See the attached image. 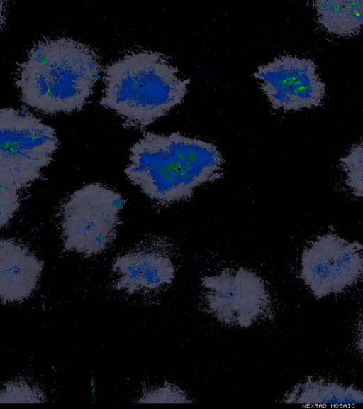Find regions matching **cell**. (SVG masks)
<instances>
[{"instance_id": "1", "label": "cell", "mask_w": 363, "mask_h": 409, "mask_svg": "<svg viewBox=\"0 0 363 409\" xmlns=\"http://www.w3.org/2000/svg\"><path fill=\"white\" fill-rule=\"evenodd\" d=\"M223 163L212 143L179 132H145L131 147L125 173L150 200L164 204L187 200L221 178Z\"/></svg>"}, {"instance_id": "2", "label": "cell", "mask_w": 363, "mask_h": 409, "mask_svg": "<svg viewBox=\"0 0 363 409\" xmlns=\"http://www.w3.org/2000/svg\"><path fill=\"white\" fill-rule=\"evenodd\" d=\"M101 63L88 45L70 38L35 43L19 65L16 84L21 99L44 114L81 109L100 77Z\"/></svg>"}, {"instance_id": "3", "label": "cell", "mask_w": 363, "mask_h": 409, "mask_svg": "<svg viewBox=\"0 0 363 409\" xmlns=\"http://www.w3.org/2000/svg\"><path fill=\"white\" fill-rule=\"evenodd\" d=\"M179 72L160 52L133 51L104 69L100 104L132 126L145 127L184 101L190 79Z\"/></svg>"}, {"instance_id": "4", "label": "cell", "mask_w": 363, "mask_h": 409, "mask_svg": "<svg viewBox=\"0 0 363 409\" xmlns=\"http://www.w3.org/2000/svg\"><path fill=\"white\" fill-rule=\"evenodd\" d=\"M0 225L6 226L20 206L19 191L40 177L52 160L59 141L55 129L30 112L0 111Z\"/></svg>"}, {"instance_id": "5", "label": "cell", "mask_w": 363, "mask_h": 409, "mask_svg": "<svg viewBox=\"0 0 363 409\" xmlns=\"http://www.w3.org/2000/svg\"><path fill=\"white\" fill-rule=\"evenodd\" d=\"M124 203L119 192L101 183L72 192L60 210L64 251L93 256L106 250L116 237Z\"/></svg>"}, {"instance_id": "6", "label": "cell", "mask_w": 363, "mask_h": 409, "mask_svg": "<svg viewBox=\"0 0 363 409\" xmlns=\"http://www.w3.org/2000/svg\"><path fill=\"white\" fill-rule=\"evenodd\" d=\"M363 278V245L333 233L318 236L303 250L301 278L314 297L337 294Z\"/></svg>"}, {"instance_id": "7", "label": "cell", "mask_w": 363, "mask_h": 409, "mask_svg": "<svg viewBox=\"0 0 363 409\" xmlns=\"http://www.w3.org/2000/svg\"><path fill=\"white\" fill-rule=\"evenodd\" d=\"M201 283L206 290L208 310L223 323L247 327L270 309L263 280L244 267L205 276Z\"/></svg>"}, {"instance_id": "8", "label": "cell", "mask_w": 363, "mask_h": 409, "mask_svg": "<svg viewBox=\"0 0 363 409\" xmlns=\"http://www.w3.org/2000/svg\"><path fill=\"white\" fill-rule=\"evenodd\" d=\"M274 109L297 111L318 107L325 95V84L315 62L291 55L262 65L253 74Z\"/></svg>"}, {"instance_id": "9", "label": "cell", "mask_w": 363, "mask_h": 409, "mask_svg": "<svg viewBox=\"0 0 363 409\" xmlns=\"http://www.w3.org/2000/svg\"><path fill=\"white\" fill-rule=\"evenodd\" d=\"M116 288L133 294L172 283L175 268L169 256L139 246L117 256L112 265Z\"/></svg>"}, {"instance_id": "10", "label": "cell", "mask_w": 363, "mask_h": 409, "mask_svg": "<svg viewBox=\"0 0 363 409\" xmlns=\"http://www.w3.org/2000/svg\"><path fill=\"white\" fill-rule=\"evenodd\" d=\"M43 262L11 239L0 242V296L2 303L21 302L35 290Z\"/></svg>"}, {"instance_id": "11", "label": "cell", "mask_w": 363, "mask_h": 409, "mask_svg": "<svg viewBox=\"0 0 363 409\" xmlns=\"http://www.w3.org/2000/svg\"><path fill=\"white\" fill-rule=\"evenodd\" d=\"M283 402L304 405L363 404V390L308 376L287 393Z\"/></svg>"}, {"instance_id": "12", "label": "cell", "mask_w": 363, "mask_h": 409, "mask_svg": "<svg viewBox=\"0 0 363 409\" xmlns=\"http://www.w3.org/2000/svg\"><path fill=\"white\" fill-rule=\"evenodd\" d=\"M318 21L329 33L351 36L363 29V0L313 2Z\"/></svg>"}, {"instance_id": "13", "label": "cell", "mask_w": 363, "mask_h": 409, "mask_svg": "<svg viewBox=\"0 0 363 409\" xmlns=\"http://www.w3.org/2000/svg\"><path fill=\"white\" fill-rule=\"evenodd\" d=\"M46 401L45 392L25 380L7 382L0 393V403H38Z\"/></svg>"}, {"instance_id": "14", "label": "cell", "mask_w": 363, "mask_h": 409, "mask_svg": "<svg viewBox=\"0 0 363 409\" xmlns=\"http://www.w3.org/2000/svg\"><path fill=\"white\" fill-rule=\"evenodd\" d=\"M345 183L352 193L363 198V143L353 146L340 159Z\"/></svg>"}, {"instance_id": "15", "label": "cell", "mask_w": 363, "mask_h": 409, "mask_svg": "<svg viewBox=\"0 0 363 409\" xmlns=\"http://www.w3.org/2000/svg\"><path fill=\"white\" fill-rule=\"evenodd\" d=\"M143 403H189V397L177 386L165 383L163 386L145 392L136 401Z\"/></svg>"}, {"instance_id": "16", "label": "cell", "mask_w": 363, "mask_h": 409, "mask_svg": "<svg viewBox=\"0 0 363 409\" xmlns=\"http://www.w3.org/2000/svg\"><path fill=\"white\" fill-rule=\"evenodd\" d=\"M357 346L359 351L363 354V325L357 337Z\"/></svg>"}]
</instances>
